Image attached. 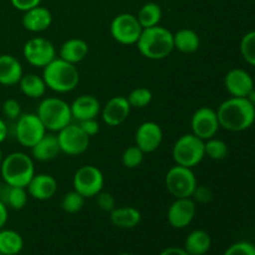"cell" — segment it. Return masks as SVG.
<instances>
[{
	"instance_id": "cell-44",
	"label": "cell",
	"mask_w": 255,
	"mask_h": 255,
	"mask_svg": "<svg viewBox=\"0 0 255 255\" xmlns=\"http://www.w3.org/2000/svg\"><path fill=\"white\" fill-rule=\"evenodd\" d=\"M6 136H7V126L6 124H5L4 120L0 119V143H2V142L6 139Z\"/></svg>"
},
{
	"instance_id": "cell-2",
	"label": "cell",
	"mask_w": 255,
	"mask_h": 255,
	"mask_svg": "<svg viewBox=\"0 0 255 255\" xmlns=\"http://www.w3.org/2000/svg\"><path fill=\"white\" fill-rule=\"evenodd\" d=\"M136 45L139 54L146 59L162 60L174 50L173 34L159 25L146 27L142 30Z\"/></svg>"
},
{
	"instance_id": "cell-7",
	"label": "cell",
	"mask_w": 255,
	"mask_h": 255,
	"mask_svg": "<svg viewBox=\"0 0 255 255\" xmlns=\"http://www.w3.org/2000/svg\"><path fill=\"white\" fill-rule=\"evenodd\" d=\"M166 187L174 198H191L197 187V178L192 168L176 164L167 172Z\"/></svg>"
},
{
	"instance_id": "cell-35",
	"label": "cell",
	"mask_w": 255,
	"mask_h": 255,
	"mask_svg": "<svg viewBox=\"0 0 255 255\" xmlns=\"http://www.w3.org/2000/svg\"><path fill=\"white\" fill-rule=\"evenodd\" d=\"M241 54L249 65L255 66V30L247 32L242 37Z\"/></svg>"
},
{
	"instance_id": "cell-12",
	"label": "cell",
	"mask_w": 255,
	"mask_h": 255,
	"mask_svg": "<svg viewBox=\"0 0 255 255\" xmlns=\"http://www.w3.org/2000/svg\"><path fill=\"white\" fill-rule=\"evenodd\" d=\"M22 55L31 66L44 69L56 59V49L54 44L45 37H32L25 42Z\"/></svg>"
},
{
	"instance_id": "cell-36",
	"label": "cell",
	"mask_w": 255,
	"mask_h": 255,
	"mask_svg": "<svg viewBox=\"0 0 255 255\" xmlns=\"http://www.w3.org/2000/svg\"><path fill=\"white\" fill-rule=\"evenodd\" d=\"M223 255H255V246L251 242H237L232 244Z\"/></svg>"
},
{
	"instance_id": "cell-33",
	"label": "cell",
	"mask_w": 255,
	"mask_h": 255,
	"mask_svg": "<svg viewBox=\"0 0 255 255\" xmlns=\"http://www.w3.org/2000/svg\"><path fill=\"white\" fill-rule=\"evenodd\" d=\"M152 99L153 95L147 87H137L132 90L127 96V101L132 109H143L151 104Z\"/></svg>"
},
{
	"instance_id": "cell-24",
	"label": "cell",
	"mask_w": 255,
	"mask_h": 255,
	"mask_svg": "<svg viewBox=\"0 0 255 255\" xmlns=\"http://www.w3.org/2000/svg\"><path fill=\"white\" fill-rule=\"evenodd\" d=\"M141 212L134 207H120L110 213V221L115 227L121 229L134 228L141 222Z\"/></svg>"
},
{
	"instance_id": "cell-1",
	"label": "cell",
	"mask_w": 255,
	"mask_h": 255,
	"mask_svg": "<svg viewBox=\"0 0 255 255\" xmlns=\"http://www.w3.org/2000/svg\"><path fill=\"white\" fill-rule=\"evenodd\" d=\"M221 127L231 132H242L255 122V107L247 97H231L217 110Z\"/></svg>"
},
{
	"instance_id": "cell-25",
	"label": "cell",
	"mask_w": 255,
	"mask_h": 255,
	"mask_svg": "<svg viewBox=\"0 0 255 255\" xmlns=\"http://www.w3.org/2000/svg\"><path fill=\"white\" fill-rule=\"evenodd\" d=\"M211 246V236L203 229H196L187 236L184 251L191 255H204L208 253Z\"/></svg>"
},
{
	"instance_id": "cell-37",
	"label": "cell",
	"mask_w": 255,
	"mask_h": 255,
	"mask_svg": "<svg viewBox=\"0 0 255 255\" xmlns=\"http://www.w3.org/2000/svg\"><path fill=\"white\" fill-rule=\"evenodd\" d=\"M2 114L10 121H16L21 116V106L15 99L5 100L2 104Z\"/></svg>"
},
{
	"instance_id": "cell-4",
	"label": "cell",
	"mask_w": 255,
	"mask_h": 255,
	"mask_svg": "<svg viewBox=\"0 0 255 255\" xmlns=\"http://www.w3.org/2000/svg\"><path fill=\"white\" fill-rule=\"evenodd\" d=\"M0 173L5 184L26 188L35 174V164L32 157L24 152H12L2 158Z\"/></svg>"
},
{
	"instance_id": "cell-46",
	"label": "cell",
	"mask_w": 255,
	"mask_h": 255,
	"mask_svg": "<svg viewBox=\"0 0 255 255\" xmlns=\"http://www.w3.org/2000/svg\"><path fill=\"white\" fill-rule=\"evenodd\" d=\"M2 158H4V157H2V152H1V149H0V164H1Z\"/></svg>"
},
{
	"instance_id": "cell-11",
	"label": "cell",
	"mask_w": 255,
	"mask_h": 255,
	"mask_svg": "<svg viewBox=\"0 0 255 255\" xmlns=\"http://www.w3.org/2000/svg\"><path fill=\"white\" fill-rule=\"evenodd\" d=\"M46 133V128L36 114H21L15 124V137L21 146L31 148Z\"/></svg>"
},
{
	"instance_id": "cell-22",
	"label": "cell",
	"mask_w": 255,
	"mask_h": 255,
	"mask_svg": "<svg viewBox=\"0 0 255 255\" xmlns=\"http://www.w3.org/2000/svg\"><path fill=\"white\" fill-rule=\"evenodd\" d=\"M87 55H89V44L85 40L77 37L66 40L59 50L60 59L74 65L84 61Z\"/></svg>"
},
{
	"instance_id": "cell-29",
	"label": "cell",
	"mask_w": 255,
	"mask_h": 255,
	"mask_svg": "<svg viewBox=\"0 0 255 255\" xmlns=\"http://www.w3.org/2000/svg\"><path fill=\"white\" fill-rule=\"evenodd\" d=\"M24 248L22 237L11 229H0V254L16 255Z\"/></svg>"
},
{
	"instance_id": "cell-18",
	"label": "cell",
	"mask_w": 255,
	"mask_h": 255,
	"mask_svg": "<svg viewBox=\"0 0 255 255\" xmlns=\"http://www.w3.org/2000/svg\"><path fill=\"white\" fill-rule=\"evenodd\" d=\"M27 194L37 201L51 199L57 192V181L55 177L47 173L34 174L26 187Z\"/></svg>"
},
{
	"instance_id": "cell-31",
	"label": "cell",
	"mask_w": 255,
	"mask_h": 255,
	"mask_svg": "<svg viewBox=\"0 0 255 255\" xmlns=\"http://www.w3.org/2000/svg\"><path fill=\"white\" fill-rule=\"evenodd\" d=\"M204 152H206V156L213 161H222L228 156V144L222 139L212 137L204 141Z\"/></svg>"
},
{
	"instance_id": "cell-15",
	"label": "cell",
	"mask_w": 255,
	"mask_h": 255,
	"mask_svg": "<svg viewBox=\"0 0 255 255\" xmlns=\"http://www.w3.org/2000/svg\"><path fill=\"white\" fill-rule=\"evenodd\" d=\"M163 139V131L161 126L153 121H146L138 126L134 136L136 146L144 153H152L157 151Z\"/></svg>"
},
{
	"instance_id": "cell-13",
	"label": "cell",
	"mask_w": 255,
	"mask_h": 255,
	"mask_svg": "<svg viewBox=\"0 0 255 255\" xmlns=\"http://www.w3.org/2000/svg\"><path fill=\"white\" fill-rule=\"evenodd\" d=\"M219 125L217 111L212 107H201L193 114L191 120L192 133L203 141L212 138L218 132Z\"/></svg>"
},
{
	"instance_id": "cell-41",
	"label": "cell",
	"mask_w": 255,
	"mask_h": 255,
	"mask_svg": "<svg viewBox=\"0 0 255 255\" xmlns=\"http://www.w3.org/2000/svg\"><path fill=\"white\" fill-rule=\"evenodd\" d=\"M10 2L15 9L20 10V11H26V10L40 5L41 0H10Z\"/></svg>"
},
{
	"instance_id": "cell-17",
	"label": "cell",
	"mask_w": 255,
	"mask_h": 255,
	"mask_svg": "<svg viewBox=\"0 0 255 255\" xmlns=\"http://www.w3.org/2000/svg\"><path fill=\"white\" fill-rule=\"evenodd\" d=\"M224 86L232 97H247L254 89V80L243 69H232L224 77Z\"/></svg>"
},
{
	"instance_id": "cell-42",
	"label": "cell",
	"mask_w": 255,
	"mask_h": 255,
	"mask_svg": "<svg viewBox=\"0 0 255 255\" xmlns=\"http://www.w3.org/2000/svg\"><path fill=\"white\" fill-rule=\"evenodd\" d=\"M158 255H191L184 251V248H177V247H169L163 249Z\"/></svg>"
},
{
	"instance_id": "cell-28",
	"label": "cell",
	"mask_w": 255,
	"mask_h": 255,
	"mask_svg": "<svg viewBox=\"0 0 255 255\" xmlns=\"http://www.w3.org/2000/svg\"><path fill=\"white\" fill-rule=\"evenodd\" d=\"M19 86L22 94L32 100L40 99V97L44 96L47 89L42 76H39L36 74L22 75L19 81Z\"/></svg>"
},
{
	"instance_id": "cell-19",
	"label": "cell",
	"mask_w": 255,
	"mask_h": 255,
	"mask_svg": "<svg viewBox=\"0 0 255 255\" xmlns=\"http://www.w3.org/2000/svg\"><path fill=\"white\" fill-rule=\"evenodd\" d=\"M22 26L30 32L45 31L52 24V15L49 9L37 5L32 9L24 11L22 15Z\"/></svg>"
},
{
	"instance_id": "cell-30",
	"label": "cell",
	"mask_w": 255,
	"mask_h": 255,
	"mask_svg": "<svg viewBox=\"0 0 255 255\" xmlns=\"http://www.w3.org/2000/svg\"><path fill=\"white\" fill-rule=\"evenodd\" d=\"M137 19H138L139 24L143 29L159 25V21L162 19L161 6L156 2H147L139 9Z\"/></svg>"
},
{
	"instance_id": "cell-9",
	"label": "cell",
	"mask_w": 255,
	"mask_h": 255,
	"mask_svg": "<svg viewBox=\"0 0 255 255\" xmlns=\"http://www.w3.org/2000/svg\"><path fill=\"white\" fill-rule=\"evenodd\" d=\"M105 184V178L102 172L97 167L86 164L75 172L72 178V186L76 192H79L85 198L96 197L102 191Z\"/></svg>"
},
{
	"instance_id": "cell-43",
	"label": "cell",
	"mask_w": 255,
	"mask_h": 255,
	"mask_svg": "<svg viewBox=\"0 0 255 255\" xmlns=\"http://www.w3.org/2000/svg\"><path fill=\"white\" fill-rule=\"evenodd\" d=\"M7 222V207L0 201V229L4 228Z\"/></svg>"
},
{
	"instance_id": "cell-6",
	"label": "cell",
	"mask_w": 255,
	"mask_h": 255,
	"mask_svg": "<svg viewBox=\"0 0 255 255\" xmlns=\"http://www.w3.org/2000/svg\"><path fill=\"white\" fill-rule=\"evenodd\" d=\"M172 157L178 166L193 168L206 157L204 141L193 133L183 134L174 142Z\"/></svg>"
},
{
	"instance_id": "cell-23",
	"label": "cell",
	"mask_w": 255,
	"mask_h": 255,
	"mask_svg": "<svg viewBox=\"0 0 255 255\" xmlns=\"http://www.w3.org/2000/svg\"><path fill=\"white\" fill-rule=\"evenodd\" d=\"M30 149H31L32 158L39 162L51 161V159L56 158L57 154L61 152L57 136L54 133H45L44 137Z\"/></svg>"
},
{
	"instance_id": "cell-21",
	"label": "cell",
	"mask_w": 255,
	"mask_h": 255,
	"mask_svg": "<svg viewBox=\"0 0 255 255\" xmlns=\"http://www.w3.org/2000/svg\"><path fill=\"white\" fill-rule=\"evenodd\" d=\"M21 62L9 54L0 55V85L12 86L19 84L22 77Z\"/></svg>"
},
{
	"instance_id": "cell-16",
	"label": "cell",
	"mask_w": 255,
	"mask_h": 255,
	"mask_svg": "<svg viewBox=\"0 0 255 255\" xmlns=\"http://www.w3.org/2000/svg\"><path fill=\"white\" fill-rule=\"evenodd\" d=\"M132 107L129 106L127 97H111L101 109V116L105 124L110 127H116L124 124L129 116Z\"/></svg>"
},
{
	"instance_id": "cell-26",
	"label": "cell",
	"mask_w": 255,
	"mask_h": 255,
	"mask_svg": "<svg viewBox=\"0 0 255 255\" xmlns=\"http://www.w3.org/2000/svg\"><path fill=\"white\" fill-rule=\"evenodd\" d=\"M173 45L182 54H193L201 46V39L194 30L181 29L173 34Z\"/></svg>"
},
{
	"instance_id": "cell-39",
	"label": "cell",
	"mask_w": 255,
	"mask_h": 255,
	"mask_svg": "<svg viewBox=\"0 0 255 255\" xmlns=\"http://www.w3.org/2000/svg\"><path fill=\"white\" fill-rule=\"evenodd\" d=\"M191 198L193 199L196 203L207 204V203H209L212 199H213V192L211 191V188H209V187L197 186Z\"/></svg>"
},
{
	"instance_id": "cell-34",
	"label": "cell",
	"mask_w": 255,
	"mask_h": 255,
	"mask_svg": "<svg viewBox=\"0 0 255 255\" xmlns=\"http://www.w3.org/2000/svg\"><path fill=\"white\" fill-rule=\"evenodd\" d=\"M144 154L146 153H144L139 147H137L136 144L128 147V148L125 149L124 153H122V164L128 169L137 168V167L141 166L142 162H143Z\"/></svg>"
},
{
	"instance_id": "cell-10",
	"label": "cell",
	"mask_w": 255,
	"mask_h": 255,
	"mask_svg": "<svg viewBox=\"0 0 255 255\" xmlns=\"http://www.w3.org/2000/svg\"><path fill=\"white\" fill-rule=\"evenodd\" d=\"M60 151L67 156H79L87 151L90 146V138L77 124H69L66 127L57 132Z\"/></svg>"
},
{
	"instance_id": "cell-38",
	"label": "cell",
	"mask_w": 255,
	"mask_h": 255,
	"mask_svg": "<svg viewBox=\"0 0 255 255\" xmlns=\"http://www.w3.org/2000/svg\"><path fill=\"white\" fill-rule=\"evenodd\" d=\"M97 199V206L101 211L107 212V213H111L115 208H116V201H115V197L111 193H107V192H100L96 196Z\"/></svg>"
},
{
	"instance_id": "cell-3",
	"label": "cell",
	"mask_w": 255,
	"mask_h": 255,
	"mask_svg": "<svg viewBox=\"0 0 255 255\" xmlns=\"http://www.w3.org/2000/svg\"><path fill=\"white\" fill-rule=\"evenodd\" d=\"M42 79L47 89L57 94H67L77 87L80 82V74L74 64L56 57L44 67Z\"/></svg>"
},
{
	"instance_id": "cell-27",
	"label": "cell",
	"mask_w": 255,
	"mask_h": 255,
	"mask_svg": "<svg viewBox=\"0 0 255 255\" xmlns=\"http://www.w3.org/2000/svg\"><path fill=\"white\" fill-rule=\"evenodd\" d=\"M0 201L9 208L20 211L27 203V191L24 187H14L4 184L0 193Z\"/></svg>"
},
{
	"instance_id": "cell-32",
	"label": "cell",
	"mask_w": 255,
	"mask_h": 255,
	"mask_svg": "<svg viewBox=\"0 0 255 255\" xmlns=\"http://www.w3.org/2000/svg\"><path fill=\"white\" fill-rule=\"evenodd\" d=\"M85 197L81 196L79 192L70 191L67 193L64 194L61 199V208L62 211L66 212V213L70 214H75L79 213L85 206Z\"/></svg>"
},
{
	"instance_id": "cell-45",
	"label": "cell",
	"mask_w": 255,
	"mask_h": 255,
	"mask_svg": "<svg viewBox=\"0 0 255 255\" xmlns=\"http://www.w3.org/2000/svg\"><path fill=\"white\" fill-rule=\"evenodd\" d=\"M247 99H248L249 101H251V104L255 107V87H254L253 90H252L251 92H249V95H248V96H247Z\"/></svg>"
},
{
	"instance_id": "cell-40",
	"label": "cell",
	"mask_w": 255,
	"mask_h": 255,
	"mask_svg": "<svg viewBox=\"0 0 255 255\" xmlns=\"http://www.w3.org/2000/svg\"><path fill=\"white\" fill-rule=\"evenodd\" d=\"M77 125L81 127L82 131H84L89 137L95 136V134L99 133L100 131V125L96 119H90V120H85V121H80L77 122Z\"/></svg>"
},
{
	"instance_id": "cell-14",
	"label": "cell",
	"mask_w": 255,
	"mask_h": 255,
	"mask_svg": "<svg viewBox=\"0 0 255 255\" xmlns=\"http://www.w3.org/2000/svg\"><path fill=\"white\" fill-rule=\"evenodd\" d=\"M196 212V202L193 199L176 198L167 211V219L173 228L183 229L193 222Z\"/></svg>"
},
{
	"instance_id": "cell-20",
	"label": "cell",
	"mask_w": 255,
	"mask_h": 255,
	"mask_svg": "<svg viewBox=\"0 0 255 255\" xmlns=\"http://www.w3.org/2000/svg\"><path fill=\"white\" fill-rule=\"evenodd\" d=\"M70 107H71L72 120H76L77 122L96 119L101 112V104L97 97L92 95H81L70 105Z\"/></svg>"
},
{
	"instance_id": "cell-5",
	"label": "cell",
	"mask_w": 255,
	"mask_h": 255,
	"mask_svg": "<svg viewBox=\"0 0 255 255\" xmlns=\"http://www.w3.org/2000/svg\"><path fill=\"white\" fill-rule=\"evenodd\" d=\"M36 115L46 131L51 132H59L72 121L71 107L59 97H46L42 100L37 107Z\"/></svg>"
},
{
	"instance_id": "cell-48",
	"label": "cell",
	"mask_w": 255,
	"mask_h": 255,
	"mask_svg": "<svg viewBox=\"0 0 255 255\" xmlns=\"http://www.w3.org/2000/svg\"><path fill=\"white\" fill-rule=\"evenodd\" d=\"M1 189H2V184H1V182H0V193H1Z\"/></svg>"
},
{
	"instance_id": "cell-8",
	"label": "cell",
	"mask_w": 255,
	"mask_h": 255,
	"mask_svg": "<svg viewBox=\"0 0 255 255\" xmlns=\"http://www.w3.org/2000/svg\"><path fill=\"white\" fill-rule=\"evenodd\" d=\"M143 27L139 24L136 15L122 12L114 17L110 26V32L115 41L122 45H134L138 41Z\"/></svg>"
},
{
	"instance_id": "cell-47",
	"label": "cell",
	"mask_w": 255,
	"mask_h": 255,
	"mask_svg": "<svg viewBox=\"0 0 255 255\" xmlns=\"http://www.w3.org/2000/svg\"><path fill=\"white\" fill-rule=\"evenodd\" d=\"M119 255H133V254H129V253H122V254H119Z\"/></svg>"
}]
</instances>
